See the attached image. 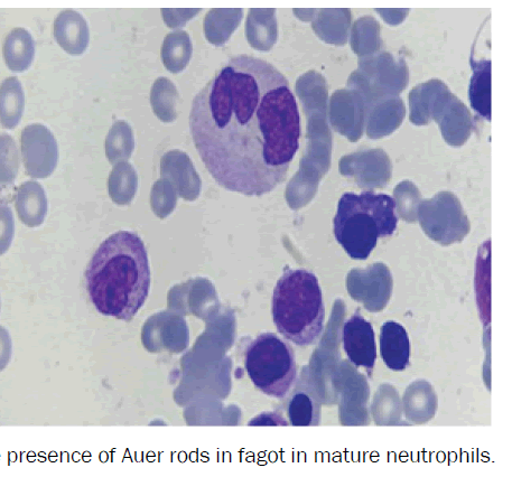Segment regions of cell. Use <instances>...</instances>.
<instances>
[{
    "label": "cell",
    "mask_w": 512,
    "mask_h": 477,
    "mask_svg": "<svg viewBox=\"0 0 512 477\" xmlns=\"http://www.w3.org/2000/svg\"><path fill=\"white\" fill-rule=\"evenodd\" d=\"M20 172V152L15 140L8 135H0V186L12 184Z\"/></svg>",
    "instance_id": "24"
},
{
    "label": "cell",
    "mask_w": 512,
    "mask_h": 477,
    "mask_svg": "<svg viewBox=\"0 0 512 477\" xmlns=\"http://www.w3.org/2000/svg\"><path fill=\"white\" fill-rule=\"evenodd\" d=\"M392 276L381 264L367 269L352 270L348 278L349 292L353 298L366 305L371 312H378L388 301L392 292Z\"/></svg>",
    "instance_id": "9"
},
{
    "label": "cell",
    "mask_w": 512,
    "mask_h": 477,
    "mask_svg": "<svg viewBox=\"0 0 512 477\" xmlns=\"http://www.w3.org/2000/svg\"><path fill=\"white\" fill-rule=\"evenodd\" d=\"M25 171L34 179H45L57 168L58 143L49 128L35 124L24 128L21 138Z\"/></svg>",
    "instance_id": "8"
},
{
    "label": "cell",
    "mask_w": 512,
    "mask_h": 477,
    "mask_svg": "<svg viewBox=\"0 0 512 477\" xmlns=\"http://www.w3.org/2000/svg\"><path fill=\"white\" fill-rule=\"evenodd\" d=\"M397 224L396 202L392 196L346 193L334 218V235L352 259L366 260L380 238L394 235Z\"/></svg>",
    "instance_id": "4"
},
{
    "label": "cell",
    "mask_w": 512,
    "mask_h": 477,
    "mask_svg": "<svg viewBox=\"0 0 512 477\" xmlns=\"http://www.w3.org/2000/svg\"><path fill=\"white\" fill-rule=\"evenodd\" d=\"M200 12L201 9H162L164 21L171 28L183 27Z\"/></svg>",
    "instance_id": "29"
},
{
    "label": "cell",
    "mask_w": 512,
    "mask_h": 477,
    "mask_svg": "<svg viewBox=\"0 0 512 477\" xmlns=\"http://www.w3.org/2000/svg\"><path fill=\"white\" fill-rule=\"evenodd\" d=\"M408 84V68L404 60L388 52L365 56L353 72L348 88L369 97L399 96Z\"/></svg>",
    "instance_id": "6"
},
{
    "label": "cell",
    "mask_w": 512,
    "mask_h": 477,
    "mask_svg": "<svg viewBox=\"0 0 512 477\" xmlns=\"http://www.w3.org/2000/svg\"><path fill=\"white\" fill-rule=\"evenodd\" d=\"M35 56V42L25 28H15L6 37L4 59L14 72H24L31 67Z\"/></svg>",
    "instance_id": "17"
},
{
    "label": "cell",
    "mask_w": 512,
    "mask_h": 477,
    "mask_svg": "<svg viewBox=\"0 0 512 477\" xmlns=\"http://www.w3.org/2000/svg\"><path fill=\"white\" fill-rule=\"evenodd\" d=\"M130 143H132V136H130V129L124 121L118 123L111 129L107 140V154L111 162L116 159L127 155L130 151Z\"/></svg>",
    "instance_id": "27"
},
{
    "label": "cell",
    "mask_w": 512,
    "mask_h": 477,
    "mask_svg": "<svg viewBox=\"0 0 512 477\" xmlns=\"http://www.w3.org/2000/svg\"><path fill=\"white\" fill-rule=\"evenodd\" d=\"M87 291L102 315L129 322L151 291V267L136 233L119 231L101 243L86 270Z\"/></svg>",
    "instance_id": "2"
},
{
    "label": "cell",
    "mask_w": 512,
    "mask_h": 477,
    "mask_svg": "<svg viewBox=\"0 0 512 477\" xmlns=\"http://www.w3.org/2000/svg\"><path fill=\"white\" fill-rule=\"evenodd\" d=\"M288 416H290L293 426L318 425L320 407L309 395L299 392L292 398L290 406H288Z\"/></svg>",
    "instance_id": "25"
},
{
    "label": "cell",
    "mask_w": 512,
    "mask_h": 477,
    "mask_svg": "<svg viewBox=\"0 0 512 477\" xmlns=\"http://www.w3.org/2000/svg\"><path fill=\"white\" fill-rule=\"evenodd\" d=\"M380 354L389 369L404 371L408 367L411 343L402 324L390 321L381 326Z\"/></svg>",
    "instance_id": "12"
},
{
    "label": "cell",
    "mask_w": 512,
    "mask_h": 477,
    "mask_svg": "<svg viewBox=\"0 0 512 477\" xmlns=\"http://www.w3.org/2000/svg\"><path fill=\"white\" fill-rule=\"evenodd\" d=\"M25 108L22 83L16 78H8L0 86V124L13 129L21 123Z\"/></svg>",
    "instance_id": "20"
},
{
    "label": "cell",
    "mask_w": 512,
    "mask_h": 477,
    "mask_svg": "<svg viewBox=\"0 0 512 477\" xmlns=\"http://www.w3.org/2000/svg\"><path fill=\"white\" fill-rule=\"evenodd\" d=\"M11 353V338H9V334L4 327H0V370H3L7 366L8 361L11 360Z\"/></svg>",
    "instance_id": "30"
},
{
    "label": "cell",
    "mask_w": 512,
    "mask_h": 477,
    "mask_svg": "<svg viewBox=\"0 0 512 477\" xmlns=\"http://www.w3.org/2000/svg\"><path fill=\"white\" fill-rule=\"evenodd\" d=\"M178 99V89L171 80L158 78L154 82L151 101L157 116H160L163 120H172L175 117V106Z\"/></svg>",
    "instance_id": "23"
},
{
    "label": "cell",
    "mask_w": 512,
    "mask_h": 477,
    "mask_svg": "<svg viewBox=\"0 0 512 477\" xmlns=\"http://www.w3.org/2000/svg\"><path fill=\"white\" fill-rule=\"evenodd\" d=\"M53 34L61 48L71 55H81L88 49V24L85 18L73 9H65L57 17L53 25Z\"/></svg>",
    "instance_id": "11"
},
{
    "label": "cell",
    "mask_w": 512,
    "mask_h": 477,
    "mask_svg": "<svg viewBox=\"0 0 512 477\" xmlns=\"http://www.w3.org/2000/svg\"><path fill=\"white\" fill-rule=\"evenodd\" d=\"M473 77L470 86L471 106L480 116L491 119V61L471 59Z\"/></svg>",
    "instance_id": "19"
},
{
    "label": "cell",
    "mask_w": 512,
    "mask_h": 477,
    "mask_svg": "<svg viewBox=\"0 0 512 477\" xmlns=\"http://www.w3.org/2000/svg\"><path fill=\"white\" fill-rule=\"evenodd\" d=\"M134 177L129 166H118L110 177V195L118 203L129 201L133 193Z\"/></svg>",
    "instance_id": "26"
},
{
    "label": "cell",
    "mask_w": 512,
    "mask_h": 477,
    "mask_svg": "<svg viewBox=\"0 0 512 477\" xmlns=\"http://www.w3.org/2000/svg\"><path fill=\"white\" fill-rule=\"evenodd\" d=\"M192 42L190 35L179 31L170 33L165 37L162 46V60L164 67L172 73H180L191 60Z\"/></svg>",
    "instance_id": "21"
},
{
    "label": "cell",
    "mask_w": 512,
    "mask_h": 477,
    "mask_svg": "<svg viewBox=\"0 0 512 477\" xmlns=\"http://www.w3.org/2000/svg\"><path fill=\"white\" fill-rule=\"evenodd\" d=\"M242 17L244 11L241 8H213L204 18V35L213 45H225L237 30Z\"/></svg>",
    "instance_id": "15"
},
{
    "label": "cell",
    "mask_w": 512,
    "mask_h": 477,
    "mask_svg": "<svg viewBox=\"0 0 512 477\" xmlns=\"http://www.w3.org/2000/svg\"><path fill=\"white\" fill-rule=\"evenodd\" d=\"M276 11L273 8H251L247 17L246 37L257 51H271L278 37Z\"/></svg>",
    "instance_id": "13"
},
{
    "label": "cell",
    "mask_w": 512,
    "mask_h": 477,
    "mask_svg": "<svg viewBox=\"0 0 512 477\" xmlns=\"http://www.w3.org/2000/svg\"><path fill=\"white\" fill-rule=\"evenodd\" d=\"M272 315L279 333L306 348L320 339L325 306L318 277L305 269L287 270L274 289Z\"/></svg>",
    "instance_id": "3"
},
{
    "label": "cell",
    "mask_w": 512,
    "mask_h": 477,
    "mask_svg": "<svg viewBox=\"0 0 512 477\" xmlns=\"http://www.w3.org/2000/svg\"><path fill=\"white\" fill-rule=\"evenodd\" d=\"M343 345L349 360L358 368L371 372L377 360L374 327L360 313L343 326Z\"/></svg>",
    "instance_id": "10"
},
{
    "label": "cell",
    "mask_w": 512,
    "mask_h": 477,
    "mask_svg": "<svg viewBox=\"0 0 512 477\" xmlns=\"http://www.w3.org/2000/svg\"><path fill=\"white\" fill-rule=\"evenodd\" d=\"M318 12L312 24L315 33L327 43L346 44L351 21L349 9H321Z\"/></svg>",
    "instance_id": "18"
},
{
    "label": "cell",
    "mask_w": 512,
    "mask_h": 477,
    "mask_svg": "<svg viewBox=\"0 0 512 477\" xmlns=\"http://www.w3.org/2000/svg\"><path fill=\"white\" fill-rule=\"evenodd\" d=\"M380 26L372 17H362L352 28L351 44L353 50L365 58V56L380 52Z\"/></svg>",
    "instance_id": "22"
},
{
    "label": "cell",
    "mask_w": 512,
    "mask_h": 477,
    "mask_svg": "<svg viewBox=\"0 0 512 477\" xmlns=\"http://www.w3.org/2000/svg\"><path fill=\"white\" fill-rule=\"evenodd\" d=\"M359 95L370 117L371 136H376L377 130H383L386 124H399L405 116L404 102L398 96L369 97L361 93Z\"/></svg>",
    "instance_id": "16"
},
{
    "label": "cell",
    "mask_w": 512,
    "mask_h": 477,
    "mask_svg": "<svg viewBox=\"0 0 512 477\" xmlns=\"http://www.w3.org/2000/svg\"><path fill=\"white\" fill-rule=\"evenodd\" d=\"M421 224L428 236L444 245L462 239L469 231L468 219L451 193L437 195L422 205Z\"/></svg>",
    "instance_id": "7"
},
{
    "label": "cell",
    "mask_w": 512,
    "mask_h": 477,
    "mask_svg": "<svg viewBox=\"0 0 512 477\" xmlns=\"http://www.w3.org/2000/svg\"><path fill=\"white\" fill-rule=\"evenodd\" d=\"M15 208L25 226L40 227L48 213V199L41 184L23 183L15 196Z\"/></svg>",
    "instance_id": "14"
},
{
    "label": "cell",
    "mask_w": 512,
    "mask_h": 477,
    "mask_svg": "<svg viewBox=\"0 0 512 477\" xmlns=\"http://www.w3.org/2000/svg\"><path fill=\"white\" fill-rule=\"evenodd\" d=\"M15 224L12 210L0 203V256L11 247L14 238Z\"/></svg>",
    "instance_id": "28"
},
{
    "label": "cell",
    "mask_w": 512,
    "mask_h": 477,
    "mask_svg": "<svg viewBox=\"0 0 512 477\" xmlns=\"http://www.w3.org/2000/svg\"><path fill=\"white\" fill-rule=\"evenodd\" d=\"M190 130L214 180L248 196L272 192L300 148L301 117L274 65L239 55L192 102Z\"/></svg>",
    "instance_id": "1"
},
{
    "label": "cell",
    "mask_w": 512,
    "mask_h": 477,
    "mask_svg": "<svg viewBox=\"0 0 512 477\" xmlns=\"http://www.w3.org/2000/svg\"><path fill=\"white\" fill-rule=\"evenodd\" d=\"M245 369L256 388L274 398H284L297 376L292 346L274 333L260 334L249 344Z\"/></svg>",
    "instance_id": "5"
}]
</instances>
